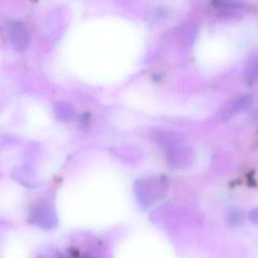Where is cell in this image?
Returning <instances> with one entry per match:
<instances>
[{
  "label": "cell",
  "mask_w": 258,
  "mask_h": 258,
  "mask_svg": "<svg viewBox=\"0 0 258 258\" xmlns=\"http://www.w3.org/2000/svg\"><path fill=\"white\" fill-rule=\"evenodd\" d=\"M247 83L253 84L258 83V57L251 62L247 74Z\"/></svg>",
  "instance_id": "5b68a950"
},
{
  "label": "cell",
  "mask_w": 258,
  "mask_h": 258,
  "mask_svg": "<svg viewBox=\"0 0 258 258\" xmlns=\"http://www.w3.org/2000/svg\"><path fill=\"white\" fill-rule=\"evenodd\" d=\"M242 214L237 209H232L229 211L227 215L228 222L233 227L240 226L242 222Z\"/></svg>",
  "instance_id": "8992f818"
},
{
  "label": "cell",
  "mask_w": 258,
  "mask_h": 258,
  "mask_svg": "<svg viewBox=\"0 0 258 258\" xmlns=\"http://www.w3.org/2000/svg\"><path fill=\"white\" fill-rule=\"evenodd\" d=\"M54 114L59 121H70L75 117V109L69 102H57L54 106Z\"/></svg>",
  "instance_id": "3957f363"
},
{
  "label": "cell",
  "mask_w": 258,
  "mask_h": 258,
  "mask_svg": "<svg viewBox=\"0 0 258 258\" xmlns=\"http://www.w3.org/2000/svg\"><path fill=\"white\" fill-rule=\"evenodd\" d=\"M6 31L12 46L17 50H23L28 47L29 36L24 24L19 21L12 20L7 22Z\"/></svg>",
  "instance_id": "7a4b0ae2"
},
{
  "label": "cell",
  "mask_w": 258,
  "mask_h": 258,
  "mask_svg": "<svg viewBox=\"0 0 258 258\" xmlns=\"http://www.w3.org/2000/svg\"><path fill=\"white\" fill-rule=\"evenodd\" d=\"M250 102V98L249 96H242L235 99L230 106L228 108L227 111L224 114L226 118H229L231 116L239 111H242L244 108H247Z\"/></svg>",
  "instance_id": "277c9868"
},
{
  "label": "cell",
  "mask_w": 258,
  "mask_h": 258,
  "mask_svg": "<svg viewBox=\"0 0 258 258\" xmlns=\"http://www.w3.org/2000/svg\"><path fill=\"white\" fill-rule=\"evenodd\" d=\"M167 158L172 167L187 168L194 162V151L191 147L185 145H173L167 152Z\"/></svg>",
  "instance_id": "6da1fadb"
},
{
  "label": "cell",
  "mask_w": 258,
  "mask_h": 258,
  "mask_svg": "<svg viewBox=\"0 0 258 258\" xmlns=\"http://www.w3.org/2000/svg\"><path fill=\"white\" fill-rule=\"evenodd\" d=\"M249 219L253 223H258V208L250 211V214H249Z\"/></svg>",
  "instance_id": "ba28073f"
},
{
  "label": "cell",
  "mask_w": 258,
  "mask_h": 258,
  "mask_svg": "<svg viewBox=\"0 0 258 258\" xmlns=\"http://www.w3.org/2000/svg\"><path fill=\"white\" fill-rule=\"evenodd\" d=\"M69 258H91L89 255L86 253H81V250L78 249H72L69 253Z\"/></svg>",
  "instance_id": "52a82bcc"
}]
</instances>
